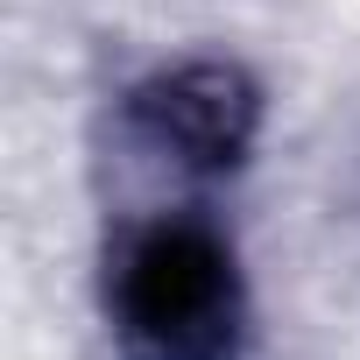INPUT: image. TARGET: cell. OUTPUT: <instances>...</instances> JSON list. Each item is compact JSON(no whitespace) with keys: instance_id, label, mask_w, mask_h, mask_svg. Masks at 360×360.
<instances>
[{"instance_id":"1","label":"cell","mask_w":360,"mask_h":360,"mask_svg":"<svg viewBox=\"0 0 360 360\" xmlns=\"http://www.w3.org/2000/svg\"><path fill=\"white\" fill-rule=\"evenodd\" d=\"M120 318L155 360H219L233 339V262L205 226H155L120 255Z\"/></svg>"},{"instance_id":"2","label":"cell","mask_w":360,"mask_h":360,"mask_svg":"<svg viewBox=\"0 0 360 360\" xmlns=\"http://www.w3.org/2000/svg\"><path fill=\"white\" fill-rule=\"evenodd\" d=\"M255 85L233 64H176L141 92V120L184 155V162H233L255 134Z\"/></svg>"}]
</instances>
